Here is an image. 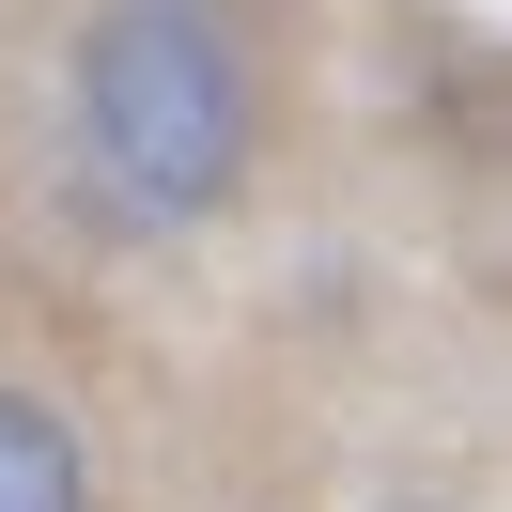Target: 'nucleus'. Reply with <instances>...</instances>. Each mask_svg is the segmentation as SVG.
Masks as SVG:
<instances>
[{
  "mask_svg": "<svg viewBox=\"0 0 512 512\" xmlns=\"http://www.w3.org/2000/svg\"><path fill=\"white\" fill-rule=\"evenodd\" d=\"M0 512H94L78 497V435L47 404H0Z\"/></svg>",
  "mask_w": 512,
  "mask_h": 512,
  "instance_id": "obj_2",
  "label": "nucleus"
},
{
  "mask_svg": "<svg viewBox=\"0 0 512 512\" xmlns=\"http://www.w3.org/2000/svg\"><path fill=\"white\" fill-rule=\"evenodd\" d=\"M78 140L125 218H218L249 171V63L202 0H125L78 47Z\"/></svg>",
  "mask_w": 512,
  "mask_h": 512,
  "instance_id": "obj_1",
  "label": "nucleus"
}]
</instances>
